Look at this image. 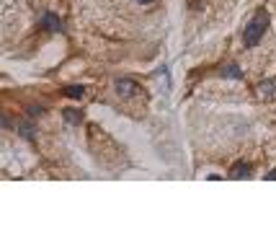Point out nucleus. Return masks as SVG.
<instances>
[{
	"instance_id": "nucleus-1",
	"label": "nucleus",
	"mask_w": 276,
	"mask_h": 238,
	"mask_svg": "<svg viewBox=\"0 0 276 238\" xmlns=\"http://www.w3.org/2000/svg\"><path fill=\"white\" fill-rule=\"evenodd\" d=\"M266 28H269V13H266V8H258L256 16L251 18V24L245 26V34H243L245 47H256L261 42V36L266 34Z\"/></svg>"
},
{
	"instance_id": "nucleus-2",
	"label": "nucleus",
	"mask_w": 276,
	"mask_h": 238,
	"mask_svg": "<svg viewBox=\"0 0 276 238\" xmlns=\"http://www.w3.org/2000/svg\"><path fill=\"white\" fill-rule=\"evenodd\" d=\"M114 88H116V94L124 96V98H132L137 91H140V86H137L132 78H116V80H114Z\"/></svg>"
},
{
	"instance_id": "nucleus-3",
	"label": "nucleus",
	"mask_w": 276,
	"mask_h": 238,
	"mask_svg": "<svg viewBox=\"0 0 276 238\" xmlns=\"http://www.w3.org/2000/svg\"><path fill=\"white\" fill-rule=\"evenodd\" d=\"M39 26L44 28V32H52V34L62 32V21H59V16H54V13H44V16L39 18Z\"/></svg>"
},
{
	"instance_id": "nucleus-4",
	"label": "nucleus",
	"mask_w": 276,
	"mask_h": 238,
	"mask_svg": "<svg viewBox=\"0 0 276 238\" xmlns=\"http://www.w3.org/2000/svg\"><path fill=\"white\" fill-rule=\"evenodd\" d=\"M256 94H258V98H274V96H276V78L261 80V83L256 86Z\"/></svg>"
},
{
	"instance_id": "nucleus-5",
	"label": "nucleus",
	"mask_w": 276,
	"mask_h": 238,
	"mask_svg": "<svg viewBox=\"0 0 276 238\" xmlns=\"http://www.w3.org/2000/svg\"><path fill=\"white\" fill-rule=\"evenodd\" d=\"M220 76H222V78H233V80H243L245 72H243L235 62H230V65H222V68H220Z\"/></svg>"
},
{
	"instance_id": "nucleus-6",
	"label": "nucleus",
	"mask_w": 276,
	"mask_h": 238,
	"mask_svg": "<svg viewBox=\"0 0 276 238\" xmlns=\"http://www.w3.org/2000/svg\"><path fill=\"white\" fill-rule=\"evenodd\" d=\"M251 171H253V166L248 160H238L233 168H230V174H233V178H245V176H251Z\"/></svg>"
},
{
	"instance_id": "nucleus-7",
	"label": "nucleus",
	"mask_w": 276,
	"mask_h": 238,
	"mask_svg": "<svg viewBox=\"0 0 276 238\" xmlns=\"http://www.w3.org/2000/svg\"><path fill=\"white\" fill-rule=\"evenodd\" d=\"M18 135L23 140H28V142H34L36 140V127L31 122H18Z\"/></svg>"
},
{
	"instance_id": "nucleus-8",
	"label": "nucleus",
	"mask_w": 276,
	"mask_h": 238,
	"mask_svg": "<svg viewBox=\"0 0 276 238\" xmlns=\"http://www.w3.org/2000/svg\"><path fill=\"white\" fill-rule=\"evenodd\" d=\"M62 116H65V122L72 124V127L83 124V112H78V109H62Z\"/></svg>"
},
{
	"instance_id": "nucleus-9",
	"label": "nucleus",
	"mask_w": 276,
	"mask_h": 238,
	"mask_svg": "<svg viewBox=\"0 0 276 238\" xmlns=\"http://www.w3.org/2000/svg\"><path fill=\"white\" fill-rule=\"evenodd\" d=\"M67 98H75V101H80L85 96V86H67L65 91H62Z\"/></svg>"
},
{
	"instance_id": "nucleus-10",
	"label": "nucleus",
	"mask_w": 276,
	"mask_h": 238,
	"mask_svg": "<svg viewBox=\"0 0 276 238\" xmlns=\"http://www.w3.org/2000/svg\"><path fill=\"white\" fill-rule=\"evenodd\" d=\"M44 114H47V109H44V106H36V104H34V106H28V116H44Z\"/></svg>"
},
{
	"instance_id": "nucleus-11",
	"label": "nucleus",
	"mask_w": 276,
	"mask_h": 238,
	"mask_svg": "<svg viewBox=\"0 0 276 238\" xmlns=\"http://www.w3.org/2000/svg\"><path fill=\"white\" fill-rule=\"evenodd\" d=\"M0 122H3V127H5V130H10V119H8L5 114H3V119H0Z\"/></svg>"
},
{
	"instance_id": "nucleus-12",
	"label": "nucleus",
	"mask_w": 276,
	"mask_h": 238,
	"mask_svg": "<svg viewBox=\"0 0 276 238\" xmlns=\"http://www.w3.org/2000/svg\"><path fill=\"white\" fill-rule=\"evenodd\" d=\"M266 178H276V168H274L271 174H266Z\"/></svg>"
},
{
	"instance_id": "nucleus-13",
	"label": "nucleus",
	"mask_w": 276,
	"mask_h": 238,
	"mask_svg": "<svg viewBox=\"0 0 276 238\" xmlns=\"http://www.w3.org/2000/svg\"><path fill=\"white\" fill-rule=\"evenodd\" d=\"M137 3H155V0H137Z\"/></svg>"
}]
</instances>
